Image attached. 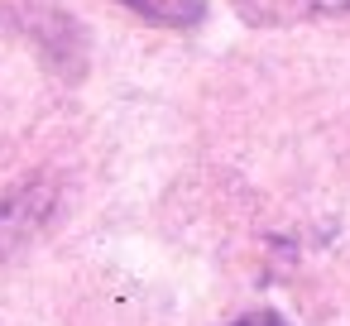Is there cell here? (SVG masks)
I'll use <instances>...</instances> for the list:
<instances>
[{
	"instance_id": "obj_2",
	"label": "cell",
	"mask_w": 350,
	"mask_h": 326,
	"mask_svg": "<svg viewBox=\"0 0 350 326\" xmlns=\"http://www.w3.org/2000/svg\"><path fill=\"white\" fill-rule=\"evenodd\" d=\"M226 326H288L278 312H245L240 321H226Z\"/></svg>"
},
{
	"instance_id": "obj_1",
	"label": "cell",
	"mask_w": 350,
	"mask_h": 326,
	"mask_svg": "<svg viewBox=\"0 0 350 326\" xmlns=\"http://www.w3.org/2000/svg\"><path fill=\"white\" fill-rule=\"evenodd\" d=\"M116 5H125L139 20L163 25V29H192L206 15V0H116Z\"/></svg>"
}]
</instances>
